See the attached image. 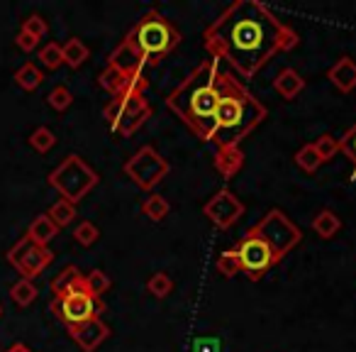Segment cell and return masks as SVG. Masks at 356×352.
<instances>
[{
	"mask_svg": "<svg viewBox=\"0 0 356 352\" xmlns=\"http://www.w3.org/2000/svg\"><path fill=\"white\" fill-rule=\"evenodd\" d=\"M122 169L129 179L144 191H152L156 184H161V181L168 176V171H171L168 162L156 152V147H152V144L139 147L137 152L124 162Z\"/></svg>",
	"mask_w": 356,
	"mask_h": 352,
	"instance_id": "cell-9",
	"label": "cell"
},
{
	"mask_svg": "<svg viewBox=\"0 0 356 352\" xmlns=\"http://www.w3.org/2000/svg\"><path fill=\"white\" fill-rule=\"evenodd\" d=\"M54 144H56V135L51 132L49 128H44V125H42V128H37L35 132L30 135V147L35 149V152H40V154H47L51 147H54Z\"/></svg>",
	"mask_w": 356,
	"mask_h": 352,
	"instance_id": "cell-31",
	"label": "cell"
},
{
	"mask_svg": "<svg viewBox=\"0 0 356 352\" xmlns=\"http://www.w3.org/2000/svg\"><path fill=\"white\" fill-rule=\"evenodd\" d=\"M218 61L205 59L168 93L166 105L200 142H210L220 100Z\"/></svg>",
	"mask_w": 356,
	"mask_h": 352,
	"instance_id": "cell-2",
	"label": "cell"
},
{
	"mask_svg": "<svg viewBox=\"0 0 356 352\" xmlns=\"http://www.w3.org/2000/svg\"><path fill=\"white\" fill-rule=\"evenodd\" d=\"M15 45L20 47L22 52H27V54H30V52H35V49H37V40H35V37H30V35H27V32H17V40H15Z\"/></svg>",
	"mask_w": 356,
	"mask_h": 352,
	"instance_id": "cell-38",
	"label": "cell"
},
{
	"mask_svg": "<svg viewBox=\"0 0 356 352\" xmlns=\"http://www.w3.org/2000/svg\"><path fill=\"white\" fill-rule=\"evenodd\" d=\"M100 238V230L95 228V223H90V220H83V223L76 225L74 230V240L81 245V247H90V245H95Z\"/></svg>",
	"mask_w": 356,
	"mask_h": 352,
	"instance_id": "cell-35",
	"label": "cell"
},
{
	"mask_svg": "<svg viewBox=\"0 0 356 352\" xmlns=\"http://www.w3.org/2000/svg\"><path fill=\"white\" fill-rule=\"evenodd\" d=\"M51 311L54 316L64 323L66 328L79 326V323H86L90 318H98L100 313L105 311V303L100 298H93L88 291H86V282L81 279L76 284V289L66 291L64 296H56L51 301Z\"/></svg>",
	"mask_w": 356,
	"mask_h": 352,
	"instance_id": "cell-8",
	"label": "cell"
},
{
	"mask_svg": "<svg viewBox=\"0 0 356 352\" xmlns=\"http://www.w3.org/2000/svg\"><path fill=\"white\" fill-rule=\"evenodd\" d=\"M327 79L341 93H351L356 89V61L351 56H341L327 71Z\"/></svg>",
	"mask_w": 356,
	"mask_h": 352,
	"instance_id": "cell-15",
	"label": "cell"
},
{
	"mask_svg": "<svg viewBox=\"0 0 356 352\" xmlns=\"http://www.w3.org/2000/svg\"><path fill=\"white\" fill-rule=\"evenodd\" d=\"M339 149L349 157L351 162V179L356 181V123L351 125L349 130L344 132V137L339 139Z\"/></svg>",
	"mask_w": 356,
	"mask_h": 352,
	"instance_id": "cell-36",
	"label": "cell"
},
{
	"mask_svg": "<svg viewBox=\"0 0 356 352\" xmlns=\"http://www.w3.org/2000/svg\"><path fill=\"white\" fill-rule=\"evenodd\" d=\"M215 267H218L220 277H225V279H234L237 274H242V262H239L237 250H225V252H220Z\"/></svg>",
	"mask_w": 356,
	"mask_h": 352,
	"instance_id": "cell-24",
	"label": "cell"
},
{
	"mask_svg": "<svg viewBox=\"0 0 356 352\" xmlns=\"http://www.w3.org/2000/svg\"><path fill=\"white\" fill-rule=\"evenodd\" d=\"M142 213L147 215L149 220H154V223H161V220L171 213V206H168V201L163 199L161 194H149L147 199L142 201Z\"/></svg>",
	"mask_w": 356,
	"mask_h": 352,
	"instance_id": "cell-22",
	"label": "cell"
},
{
	"mask_svg": "<svg viewBox=\"0 0 356 352\" xmlns=\"http://www.w3.org/2000/svg\"><path fill=\"white\" fill-rule=\"evenodd\" d=\"M8 262L22 274V279H35L54 262V252L49 247H40L32 243L27 235H22L10 250H8Z\"/></svg>",
	"mask_w": 356,
	"mask_h": 352,
	"instance_id": "cell-10",
	"label": "cell"
},
{
	"mask_svg": "<svg viewBox=\"0 0 356 352\" xmlns=\"http://www.w3.org/2000/svg\"><path fill=\"white\" fill-rule=\"evenodd\" d=\"M124 79H127V74L113 69V66H105V69L100 71V76H98V84L103 86L110 95H118L120 91L124 89Z\"/></svg>",
	"mask_w": 356,
	"mask_h": 352,
	"instance_id": "cell-28",
	"label": "cell"
},
{
	"mask_svg": "<svg viewBox=\"0 0 356 352\" xmlns=\"http://www.w3.org/2000/svg\"><path fill=\"white\" fill-rule=\"evenodd\" d=\"M132 47L144 59V66H159L163 56H168L181 45V32L168 22L159 10H147L137 20V25L127 32Z\"/></svg>",
	"mask_w": 356,
	"mask_h": 352,
	"instance_id": "cell-4",
	"label": "cell"
},
{
	"mask_svg": "<svg viewBox=\"0 0 356 352\" xmlns=\"http://www.w3.org/2000/svg\"><path fill=\"white\" fill-rule=\"evenodd\" d=\"M249 230H252L254 235H259V238L268 245L276 264L281 262L302 238L300 228H296V225L291 223V218L278 208H271L266 215H261V220H257Z\"/></svg>",
	"mask_w": 356,
	"mask_h": 352,
	"instance_id": "cell-7",
	"label": "cell"
},
{
	"mask_svg": "<svg viewBox=\"0 0 356 352\" xmlns=\"http://www.w3.org/2000/svg\"><path fill=\"white\" fill-rule=\"evenodd\" d=\"M6 352H32V350H30V347L25 345V342H15V345H10V347H8Z\"/></svg>",
	"mask_w": 356,
	"mask_h": 352,
	"instance_id": "cell-39",
	"label": "cell"
},
{
	"mask_svg": "<svg viewBox=\"0 0 356 352\" xmlns=\"http://www.w3.org/2000/svg\"><path fill=\"white\" fill-rule=\"evenodd\" d=\"M0 313H3V308H0Z\"/></svg>",
	"mask_w": 356,
	"mask_h": 352,
	"instance_id": "cell-40",
	"label": "cell"
},
{
	"mask_svg": "<svg viewBox=\"0 0 356 352\" xmlns=\"http://www.w3.org/2000/svg\"><path fill=\"white\" fill-rule=\"evenodd\" d=\"M42 81H44V74H42L32 61L22 64L20 69L15 71V84L20 86L22 91H37L42 86Z\"/></svg>",
	"mask_w": 356,
	"mask_h": 352,
	"instance_id": "cell-23",
	"label": "cell"
},
{
	"mask_svg": "<svg viewBox=\"0 0 356 352\" xmlns=\"http://www.w3.org/2000/svg\"><path fill=\"white\" fill-rule=\"evenodd\" d=\"M20 32H27L30 37H35L37 42L42 40V37H47V32H49V25H47V20L42 15H30L22 20V30Z\"/></svg>",
	"mask_w": 356,
	"mask_h": 352,
	"instance_id": "cell-37",
	"label": "cell"
},
{
	"mask_svg": "<svg viewBox=\"0 0 356 352\" xmlns=\"http://www.w3.org/2000/svg\"><path fill=\"white\" fill-rule=\"evenodd\" d=\"M244 204L234 196V191L220 189L208 204L203 206V215H208V220L220 230H229L239 218L244 215Z\"/></svg>",
	"mask_w": 356,
	"mask_h": 352,
	"instance_id": "cell-12",
	"label": "cell"
},
{
	"mask_svg": "<svg viewBox=\"0 0 356 352\" xmlns=\"http://www.w3.org/2000/svg\"><path fill=\"white\" fill-rule=\"evenodd\" d=\"M244 167V152L239 147H220L215 154V169H218L220 176L225 179H232L242 171Z\"/></svg>",
	"mask_w": 356,
	"mask_h": 352,
	"instance_id": "cell-16",
	"label": "cell"
},
{
	"mask_svg": "<svg viewBox=\"0 0 356 352\" xmlns=\"http://www.w3.org/2000/svg\"><path fill=\"white\" fill-rule=\"evenodd\" d=\"M234 250H237L239 262H242V272L247 274L252 282H259V279L276 264L268 245L264 243L259 235H254L252 230H247V233L242 235V240H239Z\"/></svg>",
	"mask_w": 356,
	"mask_h": 352,
	"instance_id": "cell-11",
	"label": "cell"
},
{
	"mask_svg": "<svg viewBox=\"0 0 356 352\" xmlns=\"http://www.w3.org/2000/svg\"><path fill=\"white\" fill-rule=\"evenodd\" d=\"M108 66L122 71V74H132V71H137V69H144V59L139 56V52L132 47V42L124 37V40L120 42L113 52H110Z\"/></svg>",
	"mask_w": 356,
	"mask_h": 352,
	"instance_id": "cell-14",
	"label": "cell"
},
{
	"mask_svg": "<svg viewBox=\"0 0 356 352\" xmlns=\"http://www.w3.org/2000/svg\"><path fill=\"white\" fill-rule=\"evenodd\" d=\"M152 103L147 100V95L139 93H120L113 95L110 103L103 108V118L108 120V125L113 128V132H118L120 137H129L134 135L149 118H152Z\"/></svg>",
	"mask_w": 356,
	"mask_h": 352,
	"instance_id": "cell-6",
	"label": "cell"
},
{
	"mask_svg": "<svg viewBox=\"0 0 356 352\" xmlns=\"http://www.w3.org/2000/svg\"><path fill=\"white\" fill-rule=\"evenodd\" d=\"M37 286L30 282V279H17L15 284L10 286V298L17 303V306H30V303H35V298H37Z\"/></svg>",
	"mask_w": 356,
	"mask_h": 352,
	"instance_id": "cell-27",
	"label": "cell"
},
{
	"mask_svg": "<svg viewBox=\"0 0 356 352\" xmlns=\"http://www.w3.org/2000/svg\"><path fill=\"white\" fill-rule=\"evenodd\" d=\"M273 89H276V93L281 95V98L293 100L296 95H300L302 89H305V79H302L296 69L288 66V69L278 71V76L273 79Z\"/></svg>",
	"mask_w": 356,
	"mask_h": 352,
	"instance_id": "cell-17",
	"label": "cell"
},
{
	"mask_svg": "<svg viewBox=\"0 0 356 352\" xmlns=\"http://www.w3.org/2000/svg\"><path fill=\"white\" fill-rule=\"evenodd\" d=\"M220 100L215 110V130L210 142L215 147H239L244 137L264 123L266 105L259 103L252 93L242 86V81L234 79L229 71H220L218 76Z\"/></svg>",
	"mask_w": 356,
	"mask_h": 352,
	"instance_id": "cell-3",
	"label": "cell"
},
{
	"mask_svg": "<svg viewBox=\"0 0 356 352\" xmlns=\"http://www.w3.org/2000/svg\"><path fill=\"white\" fill-rule=\"evenodd\" d=\"M47 215H49L51 223H54L56 228H66V225L74 223V218H76V206L69 204V201H64V199H59L54 206H51L49 211H47Z\"/></svg>",
	"mask_w": 356,
	"mask_h": 352,
	"instance_id": "cell-25",
	"label": "cell"
},
{
	"mask_svg": "<svg viewBox=\"0 0 356 352\" xmlns=\"http://www.w3.org/2000/svg\"><path fill=\"white\" fill-rule=\"evenodd\" d=\"M61 54H64V64L71 66V69H79V66L86 64V59H88V47L83 45V40H79V37H71V40H66V45H61Z\"/></svg>",
	"mask_w": 356,
	"mask_h": 352,
	"instance_id": "cell-21",
	"label": "cell"
},
{
	"mask_svg": "<svg viewBox=\"0 0 356 352\" xmlns=\"http://www.w3.org/2000/svg\"><path fill=\"white\" fill-rule=\"evenodd\" d=\"M312 230H315L322 240H332L341 230L339 215H337L334 211H330V208H322L320 213L312 218Z\"/></svg>",
	"mask_w": 356,
	"mask_h": 352,
	"instance_id": "cell-19",
	"label": "cell"
},
{
	"mask_svg": "<svg viewBox=\"0 0 356 352\" xmlns=\"http://www.w3.org/2000/svg\"><path fill=\"white\" fill-rule=\"evenodd\" d=\"M312 147H315V152L320 154L322 162H330V159H334L337 154H339V139L325 132L312 142Z\"/></svg>",
	"mask_w": 356,
	"mask_h": 352,
	"instance_id": "cell-32",
	"label": "cell"
},
{
	"mask_svg": "<svg viewBox=\"0 0 356 352\" xmlns=\"http://www.w3.org/2000/svg\"><path fill=\"white\" fill-rule=\"evenodd\" d=\"M56 233H59V228H56L54 223H51V218L47 213L37 215L35 220L30 223V228H27V238L32 240L35 245H40V247H47V245L51 243V240L56 238Z\"/></svg>",
	"mask_w": 356,
	"mask_h": 352,
	"instance_id": "cell-18",
	"label": "cell"
},
{
	"mask_svg": "<svg viewBox=\"0 0 356 352\" xmlns=\"http://www.w3.org/2000/svg\"><path fill=\"white\" fill-rule=\"evenodd\" d=\"M98 181H100V176L95 174V169L88 167L79 154H69V157L56 169H51L49 176H47V184L54 191H59L61 199L74 206L79 204V201H83L86 196L98 186Z\"/></svg>",
	"mask_w": 356,
	"mask_h": 352,
	"instance_id": "cell-5",
	"label": "cell"
},
{
	"mask_svg": "<svg viewBox=\"0 0 356 352\" xmlns=\"http://www.w3.org/2000/svg\"><path fill=\"white\" fill-rule=\"evenodd\" d=\"M147 291L152 293L154 298H166L168 293L173 291V279L168 277L166 272H154L152 277L147 279Z\"/></svg>",
	"mask_w": 356,
	"mask_h": 352,
	"instance_id": "cell-29",
	"label": "cell"
},
{
	"mask_svg": "<svg viewBox=\"0 0 356 352\" xmlns=\"http://www.w3.org/2000/svg\"><path fill=\"white\" fill-rule=\"evenodd\" d=\"M296 164L302 169V171H307V174H312V171H317L320 169V164H322V159H320V154L315 152V147H312V142H307V144H302L300 149L296 152Z\"/></svg>",
	"mask_w": 356,
	"mask_h": 352,
	"instance_id": "cell-30",
	"label": "cell"
},
{
	"mask_svg": "<svg viewBox=\"0 0 356 352\" xmlns=\"http://www.w3.org/2000/svg\"><path fill=\"white\" fill-rule=\"evenodd\" d=\"M40 61L42 66H47L49 71H56L61 64H64V54H61V45L56 42H49L40 49Z\"/></svg>",
	"mask_w": 356,
	"mask_h": 352,
	"instance_id": "cell-33",
	"label": "cell"
},
{
	"mask_svg": "<svg viewBox=\"0 0 356 352\" xmlns=\"http://www.w3.org/2000/svg\"><path fill=\"white\" fill-rule=\"evenodd\" d=\"M69 335L74 337V342L83 352H95L110 337V328L105 326L98 316V318H90V321H86V323H79V326H71Z\"/></svg>",
	"mask_w": 356,
	"mask_h": 352,
	"instance_id": "cell-13",
	"label": "cell"
},
{
	"mask_svg": "<svg viewBox=\"0 0 356 352\" xmlns=\"http://www.w3.org/2000/svg\"><path fill=\"white\" fill-rule=\"evenodd\" d=\"M300 37L257 0L227 6L203 32V47L215 61L225 59L242 79H254L278 52H291Z\"/></svg>",
	"mask_w": 356,
	"mask_h": 352,
	"instance_id": "cell-1",
	"label": "cell"
},
{
	"mask_svg": "<svg viewBox=\"0 0 356 352\" xmlns=\"http://www.w3.org/2000/svg\"><path fill=\"white\" fill-rule=\"evenodd\" d=\"M47 103H49L56 113H64V110L71 108V103H74V93H71L66 86H54V89L49 91V95H47Z\"/></svg>",
	"mask_w": 356,
	"mask_h": 352,
	"instance_id": "cell-34",
	"label": "cell"
},
{
	"mask_svg": "<svg viewBox=\"0 0 356 352\" xmlns=\"http://www.w3.org/2000/svg\"><path fill=\"white\" fill-rule=\"evenodd\" d=\"M81 279H83V274L79 272V267H76V264H69V267H64L54 279H51V293H54V298L56 296H64L66 291L76 289V284H79Z\"/></svg>",
	"mask_w": 356,
	"mask_h": 352,
	"instance_id": "cell-20",
	"label": "cell"
},
{
	"mask_svg": "<svg viewBox=\"0 0 356 352\" xmlns=\"http://www.w3.org/2000/svg\"><path fill=\"white\" fill-rule=\"evenodd\" d=\"M83 282H86V291L93 298H103V293L108 291L110 284H113L103 269H90L88 274H83Z\"/></svg>",
	"mask_w": 356,
	"mask_h": 352,
	"instance_id": "cell-26",
	"label": "cell"
}]
</instances>
